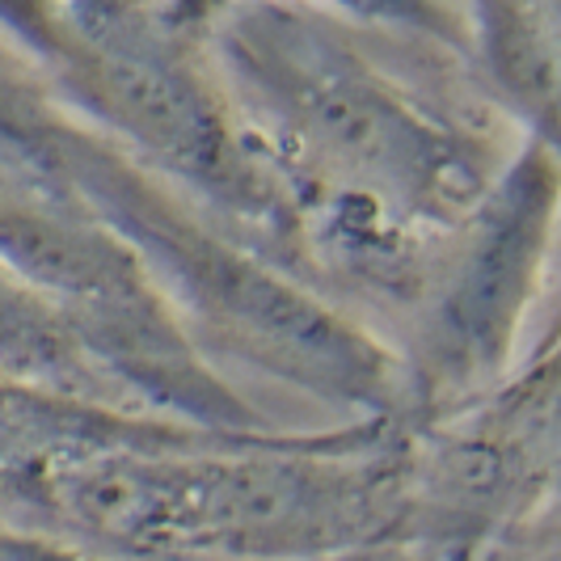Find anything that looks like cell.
I'll return each mask as SVG.
<instances>
[{
	"mask_svg": "<svg viewBox=\"0 0 561 561\" xmlns=\"http://www.w3.org/2000/svg\"><path fill=\"white\" fill-rule=\"evenodd\" d=\"M43 524L127 558L337 561L410 533V419L178 435L64 456Z\"/></svg>",
	"mask_w": 561,
	"mask_h": 561,
	"instance_id": "obj_1",
	"label": "cell"
},
{
	"mask_svg": "<svg viewBox=\"0 0 561 561\" xmlns=\"http://www.w3.org/2000/svg\"><path fill=\"white\" fill-rule=\"evenodd\" d=\"M59 186L140 253L191 334L364 422L414 419L405 359L291 279L279 257L232 228L207 225L191 198L118 144L64 118Z\"/></svg>",
	"mask_w": 561,
	"mask_h": 561,
	"instance_id": "obj_2",
	"label": "cell"
},
{
	"mask_svg": "<svg viewBox=\"0 0 561 561\" xmlns=\"http://www.w3.org/2000/svg\"><path fill=\"white\" fill-rule=\"evenodd\" d=\"M266 22L232 38L237 118L279 173L296 228L325 203H364L431 237L465 225L499 173L490 148L325 34Z\"/></svg>",
	"mask_w": 561,
	"mask_h": 561,
	"instance_id": "obj_3",
	"label": "cell"
},
{
	"mask_svg": "<svg viewBox=\"0 0 561 561\" xmlns=\"http://www.w3.org/2000/svg\"><path fill=\"white\" fill-rule=\"evenodd\" d=\"M553 216V144L536 140L494 173L490 191L456 228L460 245L451 262L435 271L419 359H405L414 410H444L460 393H481L503 371L549 262Z\"/></svg>",
	"mask_w": 561,
	"mask_h": 561,
	"instance_id": "obj_4",
	"label": "cell"
},
{
	"mask_svg": "<svg viewBox=\"0 0 561 561\" xmlns=\"http://www.w3.org/2000/svg\"><path fill=\"white\" fill-rule=\"evenodd\" d=\"M0 380L84 405L127 410L56 300L0 257ZM136 414V410H131Z\"/></svg>",
	"mask_w": 561,
	"mask_h": 561,
	"instance_id": "obj_5",
	"label": "cell"
},
{
	"mask_svg": "<svg viewBox=\"0 0 561 561\" xmlns=\"http://www.w3.org/2000/svg\"><path fill=\"white\" fill-rule=\"evenodd\" d=\"M0 561H114L56 528L0 519Z\"/></svg>",
	"mask_w": 561,
	"mask_h": 561,
	"instance_id": "obj_6",
	"label": "cell"
}]
</instances>
